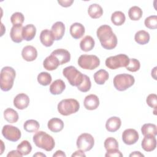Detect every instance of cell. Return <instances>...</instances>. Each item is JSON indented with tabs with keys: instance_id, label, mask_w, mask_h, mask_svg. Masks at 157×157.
<instances>
[{
	"instance_id": "ab89813d",
	"label": "cell",
	"mask_w": 157,
	"mask_h": 157,
	"mask_svg": "<svg viewBox=\"0 0 157 157\" xmlns=\"http://www.w3.org/2000/svg\"><path fill=\"white\" fill-rule=\"evenodd\" d=\"M25 20L24 15L21 12H15L13 13L11 17H10V21L13 25H22Z\"/></svg>"
},
{
	"instance_id": "8fae6325",
	"label": "cell",
	"mask_w": 157,
	"mask_h": 157,
	"mask_svg": "<svg viewBox=\"0 0 157 157\" xmlns=\"http://www.w3.org/2000/svg\"><path fill=\"white\" fill-rule=\"evenodd\" d=\"M139 136L137 131L134 129H125L122 134L123 142L128 145L136 144L139 140Z\"/></svg>"
},
{
	"instance_id": "b9f144b4",
	"label": "cell",
	"mask_w": 157,
	"mask_h": 157,
	"mask_svg": "<svg viewBox=\"0 0 157 157\" xmlns=\"http://www.w3.org/2000/svg\"><path fill=\"white\" fill-rule=\"evenodd\" d=\"M147 104L151 108L156 109L157 106V96L156 94H149L146 99Z\"/></svg>"
},
{
	"instance_id": "816d5d0a",
	"label": "cell",
	"mask_w": 157,
	"mask_h": 157,
	"mask_svg": "<svg viewBox=\"0 0 157 157\" xmlns=\"http://www.w3.org/2000/svg\"><path fill=\"white\" fill-rule=\"evenodd\" d=\"M1 144H2V150H1V153H0V154L1 155V154L3 153V149H2V148H3V147H3L4 144H3V142H2V140H1Z\"/></svg>"
},
{
	"instance_id": "30bf717a",
	"label": "cell",
	"mask_w": 157,
	"mask_h": 157,
	"mask_svg": "<svg viewBox=\"0 0 157 157\" xmlns=\"http://www.w3.org/2000/svg\"><path fill=\"white\" fill-rule=\"evenodd\" d=\"M2 136L11 142L18 141L21 136L20 130L16 126L6 124L2 129Z\"/></svg>"
},
{
	"instance_id": "7402d4cb",
	"label": "cell",
	"mask_w": 157,
	"mask_h": 157,
	"mask_svg": "<svg viewBox=\"0 0 157 157\" xmlns=\"http://www.w3.org/2000/svg\"><path fill=\"white\" fill-rule=\"evenodd\" d=\"M121 125V121L119 117H112L107 120L105 128L108 131L114 132L120 129Z\"/></svg>"
},
{
	"instance_id": "5bb4252c",
	"label": "cell",
	"mask_w": 157,
	"mask_h": 157,
	"mask_svg": "<svg viewBox=\"0 0 157 157\" xmlns=\"http://www.w3.org/2000/svg\"><path fill=\"white\" fill-rule=\"evenodd\" d=\"M21 56L26 61H34L37 56V51L34 47L27 45L22 49Z\"/></svg>"
},
{
	"instance_id": "7a4b0ae2",
	"label": "cell",
	"mask_w": 157,
	"mask_h": 157,
	"mask_svg": "<svg viewBox=\"0 0 157 157\" xmlns=\"http://www.w3.org/2000/svg\"><path fill=\"white\" fill-rule=\"evenodd\" d=\"M33 142L35 145L47 151H52L55 145L53 138L44 131H38L33 136Z\"/></svg>"
},
{
	"instance_id": "ffe728a7",
	"label": "cell",
	"mask_w": 157,
	"mask_h": 157,
	"mask_svg": "<svg viewBox=\"0 0 157 157\" xmlns=\"http://www.w3.org/2000/svg\"><path fill=\"white\" fill-rule=\"evenodd\" d=\"M39 38L40 42L47 47L52 46L55 40L52 31L47 29H44L41 31Z\"/></svg>"
},
{
	"instance_id": "277c9868",
	"label": "cell",
	"mask_w": 157,
	"mask_h": 157,
	"mask_svg": "<svg viewBox=\"0 0 157 157\" xmlns=\"http://www.w3.org/2000/svg\"><path fill=\"white\" fill-rule=\"evenodd\" d=\"M58 111L64 116H68L78 111L80 104L75 99H64L58 104Z\"/></svg>"
},
{
	"instance_id": "f546056e",
	"label": "cell",
	"mask_w": 157,
	"mask_h": 157,
	"mask_svg": "<svg viewBox=\"0 0 157 157\" xmlns=\"http://www.w3.org/2000/svg\"><path fill=\"white\" fill-rule=\"evenodd\" d=\"M4 117L10 123H16L18 120L17 112L12 108H7L4 111Z\"/></svg>"
},
{
	"instance_id": "e0dca14e",
	"label": "cell",
	"mask_w": 157,
	"mask_h": 157,
	"mask_svg": "<svg viewBox=\"0 0 157 157\" xmlns=\"http://www.w3.org/2000/svg\"><path fill=\"white\" fill-rule=\"evenodd\" d=\"M51 54L55 56L58 59L60 65L66 64L71 60V54L66 49L58 48L53 51Z\"/></svg>"
},
{
	"instance_id": "484cf974",
	"label": "cell",
	"mask_w": 157,
	"mask_h": 157,
	"mask_svg": "<svg viewBox=\"0 0 157 157\" xmlns=\"http://www.w3.org/2000/svg\"><path fill=\"white\" fill-rule=\"evenodd\" d=\"M95 45L94 39L90 36H85L80 42V47L82 51L89 52L93 49Z\"/></svg>"
},
{
	"instance_id": "ac0fdd59",
	"label": "cell",
	"mask_w": 157,
	"mask_h": 157,
	"mask_svg": "<svg viewBox=\"0 0 157 157\" xmlns=\"http://www.w3.org/2000/svg\"><path fill=\"white\" fill-rule=\"evenodd\" d=\"M60 65L58 59L54 55H50L46 57L43 62L44 67L48 71H53L58 68Z\"/></svg>"
},
{
	"instance_id": "e575fe53",
	"label": "cell",
	"mask_w": 157,
	"mask_h": 157,
	"mask_svg": "<svg viewBox=\"0 0 157 157\" xmlns=\"http://www.w3.org/2000/svg\"><path fill=\"white\" fill-rule=\"evenodd\" d=\"M17 150L22 154V155H27L29 154L32 150V146L28 140H23L18 145Z\"/></svg>"
},
{
	"instance_id": "44dd1931",
	"label": "cell",
	"mask_w": 157,
	"mask_h": 157,
	"mask_svg": "<svg viewBox=\"0 0 157 157\" xmlns=\"http://www.w3.org/2000/svg\"><path fill=\"white\" fill-rule=\"evenodd\" d=\"M22 25H13L10 29V36L12 40L15 43H20L23 40L22 37Z\"/></svg>"
},
{
	"instance_id": "ba28073f",
	"label": "cell",
	"mask_w": 157,
	"mask_h": 157,
	"mask_svg": "<svg viewBox=\"0 0 157 157\" xmlns=\"http://www.w3.org/2000/svg\"><path fill=\"white\" fill-rule=\"evenodd\" d=\"M80 67L87 70H94L100 64L99 58L94 55H82L78 59Z\"/></svg>"
},
{
	"instance_id": "7dc6e473",
	"label": "cell",
	"mask_w": 157,
	"mask_h": 157,
	"mask_svg": "<svg viewBox=\"0 0 157 157\" xmlns=\"http://www.w3.org/2000/svg\"><path fill=\"white\" fill-rule=\"evenodd\" d=\"M66 154L61 150H57L55 153L53 155V157H58V156H63V157H66Z\"/></svg>"
},
{
	"instance_id": "f907efd6",
	"label": "cell",
	"mask_w": 157,
	"mask_h": 157,
	"mask_svg": "<svg viewBox=\"0 0 157 157\" xmlns=\"http://www.w3.org/2000/svg\"><path fill=\"white\" fill-rule=\"evenodd\" d=\"M33 156L34 157V156H46V155H44V154H43V153H39V152H37V153H36V154H34V155H33Z\"/></svg>"
},
{
	"instance_id": "4dcf8cb0",
	"label": "cell",
	"mask_w": 157,
	"mask_h": 157,
	"mask_svg": "<svg viewBox=\"0 0 157 157\" xmlns=\"http://www.w3.org/2000/svg\"><path fill=\"white\" fill-rule=\"evenodd\" d=\"M141 132L144 136H156L157 134V127L155 124L146 123L142 126Z\"/></svg>"
},
{
	"instance_id": "d4e9b609",
	"label": "cell",
	"mask_w": 157,
	"mask_h": 157,
	"mask_svg": "<svg viewBox=\"0 0 157 157\" xmlns=\"http://www.w3.org/2000/svg\"><path fill=\"white\" fill-rule=\"evenodd\" d=\"M48 128L53 132H58L63 130L64 123L63 120L58 118H53L48 121Z\"/></svg>"
},
{
	"instance_id": "d6a6232c",
	"label": "cell",
	"mask_w": 157,
	"mask_h": 157,
	"mask_svg": "<svg viewBox=\"0 0 157 157\" xmlns=\"http://www.w3.org/2000/svg\"><path fill=\"white\" fill-rule=\"evenodd\" d=\"M40 127L39 122L35 120H26L23 124L24 129L28 132H36Z\"/></svg>"
},
{
	"instance_id": "9c48e42d",
	"label": "cell",
	"mask_w": 157,
	"mask_h": 157,
	"mask_svg": "<svg viewBox=\"0 0 157 157\" xmlns=\"http://www.w3.org/2000/svg\"><path fill=\"white\" fill-rule=\"evenodd\" d=\"M76 144L78 149H80L83 151H88L93 147L94 139L90 134L83 133L78 137Z\"/></svg>"
},
{
	"instance_id": "c3c4849f",
	"label": "cell",
	"mask_w": 157,
	"mask_h": 157,
	"mask_svg": "<svg viewBox=\"0 0 157 157\" xmlns=\"http://www.w3.org/2000/svg\"><path fill=\"white\" fill-rule=\"evenodd\" d=\"M129 156L130 157H132V156L139 157V156H144V155L142 153H141L140 151H133L132 153H131L129 155Z\"/></svg>"
},
{
	"instance_id": "52a82bcc",
	"label": "cell",
	"mask_w": 157,
	"mask_h": 157,
	"mask_svg": "<svg viewBox=\"0 0 157 157\" xmlns=\"http://www.w3.org/2000/svg\"><path fill=\"white\" fill-rule=\"evenodd\" d=\"M129 58L125 54H118L112 56L105 59V66L110 69H117L121 67H126L129 64Z\"/></svg>"
},
{
	"instance_id": "d590c367",
	"label": "cell",
	"mask_w": 157,
	"mask_h": 157,
	"mask_svg": "<svg viewBox=\"0 0 157 157\" xmlns=\"http://www.w3.org/2000/svg\"><path fill=\"white\" fill-rule=\"evenodd\" d=\"M37 82L42 86L48 85L52 80L51 75L47 72H42L37 75Z\"/></svg>"
},
{
	"instance_id": "d6986e66",
	"label": "cell",
	"mask_w": 157,
	"mask_h": 157,
	"mask_svg": "<svg viewBox=\"0 0 157 157\" xmlns=\"http://www.w3.org/2000/svg\"><path fill=\"white\" fill-rule=\"evenodd\" d=\"M85 32L84 26L80 23H74L70 26V34L75 39L81 38L85 34Z\"/></svg>"
},
{
	"instance_id": "74e56055",
	"label": "cell",
	"mask_w": 157,
	"mask_h": 157,
	"mask_svg": "<svg viewBox=\"0 0 157 157\" xmlns=\"http://www.w3.org/2000/svg\"><path fill=\"white\" fill-rule=\"evenodd\" d=\"M104 145L107 151L113 149H118V143L117 140L112 137L107 138L104 141Z\"/></svg>"
},
{
	"instance_id": "9a60e30c",
	"label": "cell",
	"mask_w": 157,
	"mask_h": 157,
	"mask_svg": "<svg viewBox=\"0 0 157 157\" xmlns=\"http://www.w3.org/2000/svg\"><path fill=\"white\" fill-rule=\"evenodd\" d=\"M141 146L145 151L149 152L153 151L156 147V139L155 138V136H144L141 142Z\"/></svg>"
},
{
	"instance_id": "681fc988",
	"label": "cell",
	"mask_w": 157,
	"mask_h": 157,
	"mask_svg": "<svg viewBox=\"0 0 157 157\" xmlns=\"http://www.w3.org/2000/svg\"><path fill=\"white\" fill-rule=\"evenodd\" d=\"M156 67H155L151 71V76L153 77L155 80H156Z\"/></svg>"
},
{
	"instance_id": "7bdbcfd3",
	"label": "cell",
	"mask_w": 157,
	"mask_h": 157,
	"mask_svg": "<svg viewBox=\"0 0 157 157\" xmlns=\"http://www.w3.org/2000/svg\"><path fill=\"white\" fill-rule=\"evenodd\" d=\"M105 157H122L123 154L118 149H113L107 151V153L105 155Z\"/></svg>"
},
{
	"instance_id": "bcb514c9",
	"label": "cell",
	"mask_w": 157,
	"mask_h": 157,
	"mask_svg": "<svg viewBox=\"0 0 157 157\" xmlns=\"http://www.w3.org/2000/svg\"><path fill=\"white\" fill-rule=\"evenodd\" d=\"M74 156H86L85 154L84 153L83 151L80 150V149H78V150H77L75 151L72 155V157H74Z\"/></svg>"
},
{
	"instance_id": "6da1fadb",
	"label": "cell",
	"mask_w": 157,
	"mask_h": 157,
	"mask_svg": "<svg viewBox=\"0 0 157 157\" xmlns=\"http://www.w3.org/2000/svg\"><path fill=\"white\" fill-rule=\"evenodd\" d=\"M96 35L104 48L112 50L117 47V37L110 26L103 25L99 26L97 29Z\"/></svg>"
},
{
	"instance_id": "7c38bea8",
	"label": "cell",
	"mask_w": 157,
	"mask_h": 157,
	"mask_svg": "<svg viewBox=\"0 0 157 157\" xmlns=\"http://www.w3.org/2000/svg\"><path fill=\"white\" fill-rule=\"evenodd\" d=\"M29 104V98L25 93L17 94L13 99V105L18 109L23 110L28 107Z\"/></svg>"
},
{
	"instance_id": "8992f818",
	"label": "cell",
	"mask_w": 157,
	"mask_h": 157,
	"mask_svg": "<svg viewBox=\"0 0 157 157\" xmlns=\"http://www.w3.org/2000/svg\"><path fill=\"white\" fill-rule=\"evenodd\" d=\"M63 74L70 85L74 86L77 87L82 83L83 79V74L72 66L65 67L63 70Z\"/></svg>"
},
{
	"instance_id": "603a6c76",
	"label": "cell",
	"mask_w": 157,
	"mask_h": 157,
	"mask_svg": "<svg viewBox=\"0 0 157 157\" xmlns=\"http://www.w3.org/2000/svg\"><path fill=\"white\" fill-rule=\"evenodd\" d=\"M36 34V28L33 24H28L23 28L22 37L23 40L30 41L34 38Z\"/></svg>"
},
{
	"instance_id": "5b68a950",
	"label": "cell",
	"mask_w": 157,
	"mask_h": 157,
	"mask_svg": "<svg viewBox=\"0 0 157 157\" xmlns=\"http://www.w3.org/2000/svg\"><path fill=\"white\" fill-rule=\"evenodd\" d=\"M135 82L134 77L128 74H121L115 76L113 80L114 87L120 91H123L130 88Z\"/></svg>"
},
{
	"instance_id": "4316f807",
	"label": "cell",
	"mask_w": 157,
	"mask_h": 157,
	"mask_svg": "<svg viewBox=\"0 0 157 157\" xmlns=\"http://www.w3.org/2000/svg\"><path fill=\"white\" fill-rule=\"evenodd\" d=\"M88 13L91 18L96 19L100 18L102 15L103 9L99 4H92L88 7Z\"/></svg>"
},
{
	"instance_id": "f1b7e54d",
	"label": "cell",
	"mask_w": 157,
	"mask_h": 157,
	"mask_svg": "<svg viewBox=\"0 0 157 157\" xmlns=\"http://www.w3.org/2000/svg\"><path fill=\"white\" fill-rule=\"evenodd\" d=\"M95 82L98 85H103L109 79V74L104 69H100L96 72L93 75Z\"/></svg>"
},
{
	"instance_id": "60d3db41",
	"label": "cell",
	"mask_w": 157,
	"mask_h": 157,
	"mask_svg": "<svg viewBox=\"0 0 157 157\" xmlns=\"http://www.w3.org/2000/svg\"><path fill=\"white\" fill-rule=\"evenodd\" d=\"M140 67V63L139 61L135 58L129 59V64L126 67V69L130 72H136L139 70Z\"/></svg>"
},
{
	"instance_id": "f6af8a7d",
	"label": "cell",
	"mask_w": 157,
	"mask_h": 157,
	"mask_svg": "<svg viewBox=\"0 0 157 157\" xmlns=\"http://www.w3.org/2000/svg\"><path fill=\"white\" fill-rule=\"evenodd\" d=\"M22 156H23L22 154L20 153L18 150H12L7 155V157H10V156H20V157H21Z\"/></svg>"
},
{
	"instance_id": "4fadbf2b",
	"label": "cell",
	"mask_w": 157,
	"mask_h": 157,
	"mask_svg": "<svg viewBox=\"0 0 157 157\" xmlns=\"http://www.w3.org/2000/svg\"><path fill=\"white\" fill-rule=\"evenodd\" d=\"M52 33L55 40H61L65 33V26L61 21H56L55 23L51 29Z\"/></svg>"
},
{
	"instance_id": "f35d334b",
	"label": "cell",
	"mask_w": 157,
	"mask_h": 157,
	"mask_svg": "<svg viewBox=\"0 0 157 157\" xmlns=\"http://www.w3.org/2000/svg\"><path fill=\"white\" fill-rule=\"evenodd\" d=\"M145 26L151 29H155L157 28V16L151 15L147 17L144 21Z\"/></svg>"
},
{
	"instance_id": "1f68e13d",
	"label": "cell",
	"mask_w": 157,
	"mask_h": 157,
	"mask_svg": "<svg viewBox=\"0 0 157 157\" xmlns=\"http://www.w3.org/2000/svg\"><path fill=\"white\" fill-rule=\"evenodd\" d=\"M126 20L125 15L121 11H115L111 16V21L115 26L122 25Z\"/></svg>"
},
{
	"instance_id": "2e32d148",
	"label": "cell",
	"mask_w": 157,
	"mask_h": 157,
	"mask_svg": "<svg viewBox=\"0 0 157 157\" xmlns=\"http://www.w3.org/2000/svg\"><path fill=\"white\" fill-rule=\"evenodd\" d=\"M83 104L87 110H93L96 109L99 105L98 97L93 94L86 96L84 99Z\"/></svg>"
},
{
	"instance_id": "83f0119b",
	"label": "cell",
	"mask_w": 157,
	"mask_h": 157,
	"mask_svg": "<svg viewBox=\"0 0 157 157\" xmlns=\"http://www.w3.org/2000/svg\"><path fill=\"white\" fill-rule=\"evenodd\" d=\"M150 38V36L149 33L144 30H140L137 31L134 36L135 41L140 45H145L148 43Z\"/></svg>"
},
{
	"instance_id": "3957f363",
	"label": "cell",
	"mask_w": 157,
	"mask_h": 157,
	"mask_svg": "<svg viewBox=\"0 0 157 157\" xmlns=\"http://www.w3.org/2000/svg\"><path fill=\"white\" fill-rule=\"evenodd\" d=\"M15 75V71L12 67L5 66L2 68L0 76V86L2 91H8L12 89Z\"/></svg>"
},
{
	"instance_id": "8d00e7d4",
	"label": "cell",
	"mask_w": 157,
	"mask_h": 157,
	"mask_svg": "<svg viewBox=\"0 0 157 157\" xmlns=\"http://www.w3.org/2000/svg\"><path fill=\"white\" fill-rule=\"evenodd\" d=\"M91 86V83L89 77L86 75L83 74V79L82 83L77 86V88L79 91L85 93L88 91Z\"/></svg>"
},
{
	"instance_id": "cb8c5ba5",
	"label": "cell",
	"mask_w": 157,
	"mask_h": 157,
	"mask_svg": "<svg viewBox=\"0 0 157 157\" xmlns=\"http://www.w3.org/2000/svg\"><path fill=\"white\" fill-rule=\"evenodd\" d=\"M66 85L64 81L58 79L52 82L50 86V92L53 95H58L62 93L65 90Z\"/></svg>"
},
{
	"instance_id": "ee69618b",
	"label": "cell",
	"mask_w": 157,
	"mask_h": 157,
	"mask_svg": "<svg viewBox=\"0 0 157 157\" xmlns=\"http://www.w3.org/2000/svg\"><path fill=\"white\" fill-rule=\"evenodd\" d=\"M73 2H74L73 0H58V3L60 4V6L64 7H67L71 6Z\"/></svg>"
},
{
	"instance_id": "836d02e7",
	"label": "cell",
	"mask_w": 157,
	"mask_h": 157,
	"mask_svg": "<svg viewBox=\"0 0 157 157\" xmlns=\"http://www.w3.org/2000/svg\"><path fill=\"white\" fill-rule=\"evenodd\" d=\"M143 14L142 10L138 6H134L131 7L128 10V16L129 18L133 21L140 20Z\"/></svg>"
}]
</instances>
